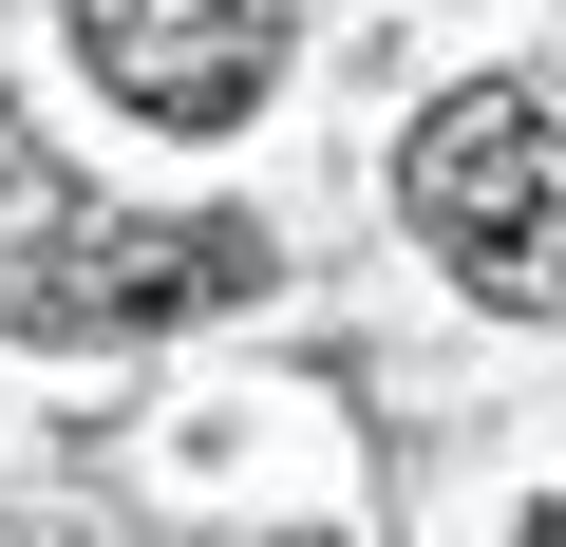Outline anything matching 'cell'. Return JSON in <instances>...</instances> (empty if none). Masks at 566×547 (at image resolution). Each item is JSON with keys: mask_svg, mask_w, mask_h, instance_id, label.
Masks as SVG:
<instances>
[{"mask_svg": "<svg viewBox=\"0 0 566 547\" xmlns=\"http://www.w3.org/2000/svg\"><path fill=\"white\" fill-rule=\"evenodd\" d=\"M76 57H95L114 114L227 133V114H264V76H283V0H76Z\"/></svg>", "mask_w": 566, "mask_h": 547, "instance_id": "3", "label": "cell"}, {"mask_svg": "<svg viewBox=\"0 0 566 547\" xmlns=\"http://www.w3.org/2000/svg\"><path fill=\"white\" fill-rule=\"evenodd\" d=\"M264 284V245L245 227H114V208H57L20 264H0V322L20 340H170L208 303Z\"/></svg>", "mask_w": 566, "mask_h": 547, "instance_id": "2", "label": "cell"}, {"mask_svg": "<svg viewBox=\"0 0 566 547\" xmlns=\"http://www.w3.org/2000/svg\"><path fill=\"white\" fill-rule=\"evenodd\" d=\"M510 547H566V509H528V528H510Z\"/></svg>", "mask_w": 566, "mask_h": 547, "instance_id": "4", "label": "cell"}, {"mask_svg": "<svg viewBox=\"0 0 566 547\" xmlns=\"http://www.w3.org/2000/svg\"><path fill=\"white\" fill-rule=\"evenodd\" d=\"M397 208H416V245L453 264L472 303L566 322V133H547V95H510V76L434 95L416 151H397Z\"/></svg>", "mask_w": 566, "mask_h": 547, "instance_id": "1", "label": "cell"}]
</instances>
